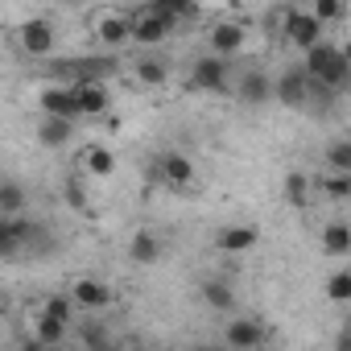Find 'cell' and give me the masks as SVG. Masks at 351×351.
I'll return each mask as SVG.
<instances>
[{
    "label": "cell",
    "instance_id": "12",
    "mask_svg": "<svg viewBox=\"0 0 351 351\" xmlns=\"http://www.w3.org/2000/svg\"><path fill=\"white\" fill-rule=\"evenodd\" d=\"M38 104H42V112H46V116H66V120H79V108H75V91H71V83L42 87Z\"/></svg>",
    "mask_w": 351,
    "mask_h": 351
},
{
    "label": "cell",
    "instance_id": "21",
    "mask_svg": "<svg viewBox=\"0 0 351 351\" xmlns=\"http://www.w3.org/2000/svg\"><path fill=\"white\" fill-rule=\"evenodd\" d=\"M310 186L343 203V199H351V173H347V169H335V173H326V178H314Z\"/></svg>",
    "mask_w": 351,
    "mask_h": 351
},
{
    "label": "cell",
    "instance_id": "20",
    "mask_svg": "<svg viewBox=\"0 0 351 351\" xmlns=\"http://www.w3.org/2000/svg\"><path fill=\"white\" fill-rule=\"evenodd\" d=\"M203 302H207L211 310H219V314L236 310V293H232V285H228V281H219V277L203 281Z\"/></svg>",
    "mask_w": 351,
    "mask_h": 351
},
{
    "label": "cell",
    "instance_id": "17",
    "mask_svg": "<svg viewBox=\"0 0 351 351\" xmlns=\"http://www.w3.org/2000/svg\"><path fill=\"white\" fill-rule=\"evenodd\" d=\"M128 256H132L136 265H157V261H161V240H157L153 232H136V236L128 240Z\"/></svg>",
    "mask_w": 351,
    "mask_h": 351
},
{
    "label": "cell",
    "instance_id": "28",
    "mask_svg": "<svg viewBox=\"0 0 351 351\" xmlns=\"http://www.w3.org/2000/svg\"><path fill=\"white\" fill-rule=\"evenodd\" d=\"M42 314L46 318H58V322H75V302L71 298H46V306H42Z\"/></svg>",
    "mask_w": 351,
    "mask_h": 351
},
{
    "label": "cell",
    "instance_id": "18",
    "mask_svg": "<svg viewBox=\"0 0 351 351\" xmlns=\"http://www.w3.org/2000/svg\"><path fill=\"white\" fill-rule=\"evenodd\" d=\"M240 99H244V104H265V99H273V79L261 75V71L244 75V79H240Z\"/></svg>",
    "mask_w": 351,
    "mask_h": 351
},
{
    "label": "cell",
    "instance_id": "16",
    "mask_svg": "<svg viewBox=\"0 0 351 351\" xmlns=\"http://www.w3.org/2000/svg\"><path fill=\"white\" fill-rule=\"evenodd\" d=\"M79 161H83V169L91 173V178H112V173H116V157L104 145H83Z\"/></svg>",
    "mask_w": 351,
    "mask_h": 351
},
{
    "label": "cell",
    "instance_id": "24",
    "mask_svg": "<svg viewBox=\"0 0 351 351\" xmlns=\"http://www.w3.org/2000/svg\"><path fill=\"white\" fill-rule=\"evenodd\" d=\"M66 339V322H58V318H38V339L29 343V347H54V343H62Z\"/></svg>",
    "mask_w": 351,
    "mask_h": 351
},
{
    "label": "cell",
    "instance_id": "10",
    "mask_svg": "<svg viewBox=\"0 0 351 351\" xmlns=\"http://www.w3.org/2000/svg\"><path fill=\"white\" fill-rule=\"evenodd\" d=\"M71 302H75L79 310H108V306H112V289H108L104 281H95V277H79V281L71 285Z\"/></svg>",
    "mask_w": 351,
    "mask_h": 351
},
{
    "label": "cell",
    "instance_id": "33",
    "mask_svg": "<svg viewBox=\"0 0 351 351\" xmlns=\"http://www.w3.org/2000/svg\"><path fill=\"white\" fill-rule=\"evenodd\" d=\"M62 5H79V0H62Z\"/></svg>",
    "mask_w": 351,
    "mask_h": 351
},
{
    "label": "cell",
    "instance_id": "32",
    "mask_svg": "<svg viewBox=\"0 0 351 351\" xmlns=\"http://www.w3.org/2000/svg\"><path fill=\"white\" fill-rule=\"evenodd\" d=\"M66 203H71L75 211H87V195H83L79 182H66Z\"/></svg>",
    "mask_w": 351,
    "mask_h": 351
},
{
    "label": "cell",
    "instance_id": "11",
    "mask_svg": "<svg viewBox=\"0 0 351 351\" xmlns=\"http://www.w3.org/2000/svg\"><path fill=\"white\" fill-rule=\"evenodd\" d=\"M223 343L236 347V351H252V347L265 343V326L256 318H232L228 330H223Z\"/></svg>",
    "mask_w": 351,
    "mask_h": 351
},
{
    "label": "cell",
    "instance_id": "1",
    "mask_svg": "<svg viewBox=\"0 0 351 351\" xmlns=\"http://www.w3.org/2000/svg\"><path fill=\"white\" fill-rule=\"evenodd\" d=\"M116 75V62L112 58H66V62H54V79H62V83H108Z\"/></svg>",
    "mask_w": 351,
    "mask_h": 351
},
{
    "label": "cell",
    "instance_id": "34",
    "mask_svg": "<svg viewBox=\"0 0 351 351\" xmlns=\"http://www.w3.org/2000/svg\"><path fill=\"white\" fill-rule=\"evenodd\" d=\"M0 314H5V306H0Z\"/></svg>",
    "mask_w": 351,
    "mask_h": 351
},
{
    "label": "cell",
    "instance_id": "19",
    "mask_svg": "<svg viewBox=\"0 0 351 351\" xmlns=\"http://www.w3.org/2000/svg\"><path fill=\"white\" fill-rule=\"evenodd\" d=\"M322 252H326V256H347V252H351V228L339 223V219L326 223V228H322Z\"/></svg>",
    "mask_w": 351,
    "mask_h": 351
},
{
    "label": "cell",
    "instance_id": "4",
    "mask_svg": "<svg viewBox=\"0 0 351 351\" xmlns=\"http://www.w3.org/2000/svg\"><path fill=\"white\" fill-rule=\"evenodd\" d=\"M17 42H21V54H34V58H42V54H50V50H54L58 34H54V25H50L46 17H34V21H21V29H17Z\"/></svg>",
    "mask_w": 351,
    "mask_h": 351
},
{
    "label": "cell",
    "instance_id": "8",
    "mask_svg": "<svg viewBox=\"0 0 351 351\" xmlns=\"http://www.w3.org/2000/svg\"><path fill=\"white\" fill-rule=\"evenodd\" d=\"M157 173H161V182H165V186H173V191H186V186L195 182V165H191V157H186V153H161Z\"/></svg>",
    "mask_w": 351,
    "mask_h": 351
},
{
    "label": "cell",
    "instance_id": "27",
    "mask_svg": "<svg viewBox=\"0 0 351 351\" xmlns=\"http://www.w3.org/2000/svg\"><path fill=\"white\" fill-rule=\"evenodd\" d=\"M326 298H330V302H351V273H347V269L330 273V281H326Z\"/></svg>",
    "mask_w": 351,
    "mask_h": 351
},
{
    "label": "cell",
    "instance_id": "26",
    "mask_svg": "<svg viewBox=\"0 0 351 351\" xmlns=\"http://www.w3.org/2000/svg\"><path fill=\"white\" fill-rule=\"evenodd\" d=\"M310 191H314V186H310L306 173H298V169H293V173H285V199H289L293 207H302V203L310 199Z\"/></svg>",
    "mask_w": 351,
    "mask_h": 351
},
{
    "label": "cell",
    "instance_id": "2",
    "mask_svg": "<svg viewBox=\"0 0 351 351\" xmlns=\"http://www.w3.org/2000/svg\"><path fill=\"white\" fill-rule=\"evenodd\" d=\"M128 21H132V42H136V46H161L173 29H178V21L165 17V13H161V9H153V5H149V9H141V13H136V17H128Z\"/></svg>",
    "mask_w": 351,
    "mask_h": 351
},
{
    "label": "cell",
    "instance_id": "23",
    "mask_svg": "<svg viewBox=\"0 0 351 351\" xmlns=\"http://www.w3.org/2000/svg\"><path fill=\"white\" fill-rule=\"evenodd\" d=\"M136 83L141 87H165L169 83V66L161 58H141L136 62Z\"/></svg>",
    "mask_w": 351,
    "mask_h": 351
},
{
    "label": "cell",
    "instance_id": "6",
    "mask_svg": "<svg viewBox=\"0 0 351 351\" xmlns=\"http://www.w3.org/2000/svg\"><path fill=\"white\" fill-rule=\"evenodd\" d=\"M306 95H310V75H306V66H289V71L273 83V99H281L285 108H306Z\"/></svg>",
    "mask_w": 351,
    "mask_h": 351
},
{
    "label": "cell",
    "instance_id": "29",
    "mask_svg": "<svg viewBox=\"0 0 351 351\" xmlns=\"http://www.w3.org/2000/svg\"><path fill=\"white\" fill-rule=\"evenodd\" d=\"M326 161H330V169H347L351 173V141H335L326 149Z\"/></svg>",
    "mask_w": 351,
    "mask_h": 351
},
{
    "label": "cell",
    "instance_id": "3",
    "mask_svg": "<svg viewBox=\"0 0 351 351\" xmlns=\"http://www.w3.org/2000/svg\"><path fill=\"white\" fill-rule=\"evenodd\" d=\"M191 87H195V91H207V95L232 91V87H228V58H219V54L199 58L195 71H191Z\"/></svg>",
    "mask_w": 351,
    "mask_h": 351
},
{
    "label": "cell",
    "instance_id": "14",
    "mask_svg": "<svg viewBox=\"0 0 351 351\" xmlns=\"http://www.w3.org/2000/svg\"><path fill=\"white\" fill-rule=\"evenodd\" d=\"M244 42H248V34H244V25H240V21H219V25L211 29V50H215L219 58L240 54V50H244Z\"/></svg>",
    "mask_w": 351,
    "mask_h": 351
},
{
    "label": "cell",
    "instance_id": "7",
    "mask_svg": "<svg viewBox=\"0 0 351 351\" xmlns=\"http://www.w3.org/2000/svg\"><path fill=\"white\" fill-rule=\"evenodd\" d=\"M71 91H75V108H79V116H104L108 108H112V95H108V87L104 83H71Z\"/></svg>",
    "mask_w": 351,
    "mask_h": 351
},
{
    "label": "cell",
    "instance_id": "15",
    "mask_svg": "<svg viewBox=\"0 0 351 351\" xmlns=\"http://www.w3.org/2000/svg\"><path fill=\"white\" fill-rule=\"evenodd\" d=\"M71 136H75V120H66V116H42L38 120V141L46 149H62V145H71Z\"/></svg>",
    "mask_w": 351,
    "mask_h": 351
},
{
    "label": "cell",
    "instance_id": "25",
    "mask_svg": "<svg viewBox=\"0 0 351 351\" xmlns=\"http://www.w3.org/2000/svg\"><path fill=\"white\" fill-rule=\"evenodd\" d=\"M149 5H153V9H161L165 17H173L178 25H182V21H191V17L199 13V5H195V0H149Z\"/></svg>",
    "mask_w": 351,
    "mask_h": 351
},
{
    "label": "cell",
    "instance_id": "9",
    "mask_svg": "<svg viewBox=\"0 0 351 351\" xmlns=\"http://www.w3.org/2000/svg\"><path fill=\"white\" fill-rule=\"evenodd\" d=\"M95 38H99L104 46L120 50V46L132 42V21H128L124 13H99V17H95Z\"/></svg>",
    "mask_w": 351,
    "mask_h": 351
},
{
    "label": "cell",
    "instance_id": "31",
    "mask_svg": "<svg viewBox=\"0 0 351 351\" xmlns=\"http://www.w3.org/2000/svg\"><path fill=\"white\" fill-rule=\"evenodd\" d=\"M83 343H87V347H95V351H99V347H108V343H112V339H108V330H104V326H99V322H87V326H83Z\"/></svg>",
    "mask_w": 351,
    "mask_h": 351
},
{
    "label": "cell",
    "instance_id": "30",
    "mask_svg": "<svg viewBox=\"0 0 351 351\" xmlns=\"http://www.w3.org/2000/svg\"><path fill=\"white\" fill-rule=\"evenodd\" d=\"M322 25H330V21H339L343 17V0H314V9H310Z\"/></svg>",
    "mask_w": 351,
    "mask_h": 351
},
{
    "label": "cell",
    "instance_id": "22",
    "mask_svg": "<svg viewBox=\"0 0 351 351\" xmlns=\"http://www.w3.org/2000/svg\"><path fill=\"white\" fill-rule=\"evenodd\" d=\"M25 207H29L25 186H17V182H0V215H25Z\"/></svg>",
    "mask_w": 351,
    "mask_h": 351
},
{
    "label": "cell",
    "instance_id": "13",
    "mask_svg": "<svg viewBox=\"0 0 351 351\" xmlns=\"http://www.w3.org/2000/svg\"><path fill=\"white\" fill-rule=\"evenodd\" d=\"M256 240H261V228H252V223H232V228H223V232L215 236V248L236 256V252H252Z\"/></svg>",
    "mask_w": 351,
    "mask_h": 351
},
{
    "label": "cell",
    "instance_id": "5",
    "mask_svg": "<svg viewBox=\"0 0 351 351\" xmlns=\"http://www.w3.org/2000/svg\"><path fill=\"white\" fill-rule=\"evenodd\" d=\"M322 21L314 13H285V42L293 50H310L314 42H322Z\"/></svg>",
    "mask_w": 351,
    "mask_h": 351
}]
</instances>
